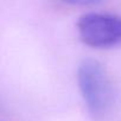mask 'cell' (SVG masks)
<instances>
[{
  "mask_svg": "<svg viewBox=\"0 0 121 121\" xmlns=\"http://www.w3.org/2000/svg\"><path fill=\"white\" fill-rule=\"evenodd\" d=\"M63 1L70 4V5H77V6H89L99 4L101 0H63Z\"/></svg>",
  "mask_w": 121,
  "mask_h": 121,
  "instance_id": "cell-3",
  "label": "cell"
},
{
  "mask_svg": "<svg viewBox=\"0 0 121 121\" xmlns=\"http://www.w3.org/2000/svg\"><path fill=\"white\" fill-rule=\"evenodd\" d=\"M77 82L91 116H106L115 103V90L103 65L96 59H84L77 70Z\"/></svg>",
  "mask_w": 121,
  "mask_h": 121,
  "instance_id": "cell-1",
  "label": "cell"
},
{
  "mask_svg": "<svg viewBox=\"0 0 121 121\" xmlns=\"http://www.w3.org/2000/svg\"><path fill=\"white\" fill-rule=\"evenodd\" d=\"M81 40L91 48H110L121 43V17L87 13L77 22Z\"/></svg>",
  "mask_w": 121,
  "mask_h": 121,
  "instance_id": "cell-2",
  "label": "cell"
}]
</instances>
